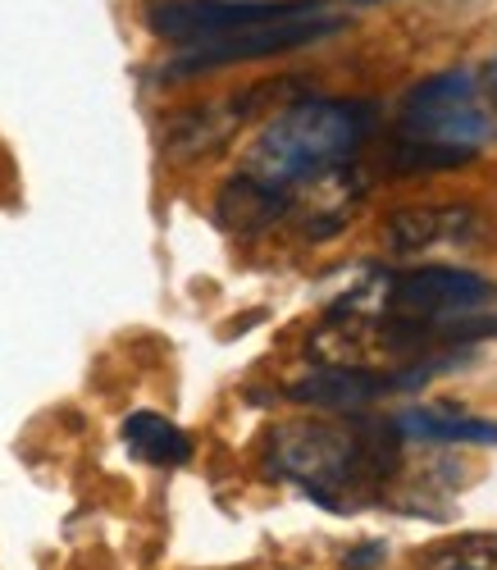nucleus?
Returning a JSON list of instances; mask_svg holds the SVG:
<instances>
[{
  "instance_id": "nucleus-1",
  "label": "nucleus",
  "mask_w": 497,
  "mask_h": 570,
  "mask_svg": "<svg viewBox=\"0 0 497 570\" xmlns=\"http://www.w3.org/2000/svg\"><path fill=\"white\" fill-rule=\"evenodd\" d=\"M370 128H374V115L361 101H296L256 132L237 174L283 197L288 206V197L302 183L338 165H352Z\"/></svg>"
},
{
  "instance_id": "nucleus-2",
  "label": "nucleus",
  "mask_w": 497,
  "mask_h": 570,
  "mask_svg": "<svg viewBox=\"0 0 497 570\" xmlns=\"http://www.w3.org/2000/svg\"><path fill=\"white\" fill-rule=\"evenodd\" d=\"M265 465L279 480L333 507L347 493L388 480L397 465V443L342 420H283L265 439Z\"/></svg>"
},
{
  "instance_id": "nucleus-3",
  "label": "nucleus",
  "mask_w": 497,
  "mask_h": 570,
  "mask_svg": "<svg viewBox=\"0 0 497 570\" xmlns=\"http://www.w3.org/2000/svg\"><path fill=\"white\" fill-rule=\"evenodd\" d=\"M493 132V115L470 73H438L420 82L402 106V160L461 165Z\"/></svg>"
},
{
  "instance_id": "nucleus-4",
  "label": "nucleus",
  "mask_w": 497,
  "mask_h": 570,
  "mask_svg": "<svg viewBox=\"0 0 497 570\" xmlns=\"http://www.w3.org/2000/svg\"><path fill=\"white\" fill-rule=\"evenodd\" d=\"M342 28V19H329L324 10H306V14H283L270 23H252L224 37H206V41H187V51L178 60H169V78H187V73H206V69H224V65H246V60H265V56H283L296 46H315L324 37H333Z\"/></svg>"
},
{
  "instance_id": "nucleus-5",
  "label": "nucleus",
  "mask_w": 497,
  "mask_h": 570,
  "mask_svg": "<svg viewBox=\"0 0 497 570\" xmlns=\"http://www.w3.org/2000/svg\"><path fill=\"white\" fill-rule=\"evenodd\" d=\"M329 0H165L152 10V28L169 41H206V37H224L252 23H270L283 14H306V10H324Z\"/></svg>"
},
{
  "instance_id": "nucleus-6",
  "label": "nucleus",
  "mask_w": 497,
  "mask_h": 570,
  "mask_svg": "<svg viewBox=\"0 0 497 570\" xmlns=\"http://www.w3.org/2000/svg\"><path fill=\"white\" fill-rule=\"evenodd\" d=\"M488 243V219L475 206H411L388 219L392 256H452Z\"/></svg>"
},
{
  "instance_id": "nucleus-7",
  "label": "nucleus",
  "mask_w": 497,
  "mask_h": 570,
  "mask_svg": "<svg viewBox=\"0 0 497 570\" xmlns=\"http://www.w3.org/2000/svg\"><path fill=\"white\" fill-rule=\"evenodd\" d=\"M392 389H411L407 374H383V370H366V365H320L306 379H296L288 389L296 402L306 406H333V411H361L374 397L392 393Z\"/></svg>"
},
{
  "instance_id": "nucleus-8",
  "label": "nucleus",
  "mask_w": 497,
  "mask_h": 570,
  "mask_svg": "<svg viewBox=\"0 0 497 570\" xmlns=\"http://www.w3.org/2000/svg\"><path fill=\"white\" fill-rule=\"evenodd\" d=\"M256 97H237V101H220V106H202V110H187L169 124L165 132V147L174 160H196V156H211L220 141L233 137V128L246 119V106H252Z\"/></svg>"
},
{
  "instance_id": "nucleus-9",
  "label": "nucleus",
  "mask_w": 497,
  "mask_h": 570,
  "mask_svg": "<svg viewBox=\"0 0 497 570\" xmlns=\"http://www.w3.org/2000/svg\"><path fill=\"white\" fill-rule=\"evenodd\" d=\"M397 430L407 439H420V443H497V424L493 420H479V415H466L447 402H433V406H416L397 420Z\"/></svg>"
},
{
  "instance_id": "nucleus-10",
  "label": "nucleus",
  "mask_w": 497,
  "mask_h": 570,
  "mask_svg": "<svg viewBox=\"0 0 497 570\" xmlns=\"http://www.w3.org/2000/svg\"><path fill=\"white\" fill-rule=\"evenodd\" d=\"M124 443L133 456L152 461V465H183L192 456V443L187 434L178 430L174 420L156 415V411H137L124 420Z\"/></svg>"
},
{
  "instance_id": "nucleus-11",
  "label": "nucleus",
  "mask_w": 497,
  "mask_h": 570,
  "mask_svg": "<svg viewBox=\"0 0 497 570\" xmlns=\"http://www.w3.org/2000/svg\"><path fill=\"white\" fill-rule=\"evenodd\" d=\"M416 570H497V530L493 534H461L429 548Z\"/></svg>"
},
{
  "instance_id": "nucleus-12",
  "label": "nucleus",
  "mask_w": 497,
  "mask_h": 570,
  "mask_svg": "<svg viewBox=\"0 0 497 570\" xmlns=\"http://www.w3.org/2000/svg\"><path fill=\"white\" fill-rule=\"evenodd\" d=\"M488 91L497 97V60H493V69H488Z\"/></svg>"
}]
</instances>
